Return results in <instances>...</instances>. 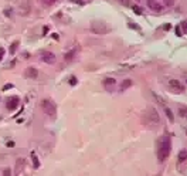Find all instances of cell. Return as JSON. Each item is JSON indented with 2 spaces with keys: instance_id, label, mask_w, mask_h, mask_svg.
<instances>
[{
  "instance_id": "13",
  "label": "cell",
  "mask_w": 187,
  "mask_h": 176,
  "mask_svg": "<svg viewBox=\"0 0 187 176\" xmlns=\"http://www.w3.org/2000/svg\"><path fill=\"white\" fill-rule=\"evenodd\" d=\"M179 115L187 118V105H179Z\"/></svg>"
},
{
  "instance_id": "1",
  "label": "cell",
  "mask_w": 187,
  "mask_h": 176,
  "mask_svg": "<svg viewBox=\"0 0 187 176\" xmlns=\"http://www.w3.org/2000/svg\"><path fill=\"white\" fill-rule=\"evenodd\" d=\"M171 152V139L169 135H163L159 139V144H157V159L159 162H165L167 159V156Z\"/></svg>"
},
{
  "instance_id": "23",
  "label": "cell",
  "mask_w": 187,
  "mask_h": 176,
  "mask_svg": "<svg viewBox=\"0 0 187 176\" xmlns=\"http://www.w3.org/2000/svg\"><path fill=\"white\" fill-rule=\"evenodd\" d=\"M3 57H4V48L0 47V61L3 60Z\"/></svg>"
},
{
  "instance_id": "7",
  "label": "cell",
  "mask_w": 187,
  "mask_h": 176,
  "mask_svg": "<svg viewBox=\"0 0 187 176\" xmlns=\"http://www.w3.org/2000/svg\"><path fill=\"white\" fill-rule=\"evenodd\" d=\"M19 104H20V98L17 95H11L7 98V104H6V107L9 111H13V109H16L19 107Z\"/></svg>"
},
{
  "instance_id": "12",
  "label": "cell",
  "mask_w": 187,
  "mask_h": 176,
  "mask_svg": "<svg viewBox=\"0 0 187 176\" xmlns=\"http://www.w3.org/2000/svg\"><path fill=\"white\" fill-rule=\"evenodd\" d=\"M132 84H133V81H132V80H129V78H126V80H123V81H122V84H121V91L128 90L129 87H132Z\"/></svg>"
},
{
  "instance_id": "15",
  "label": "cell",
  "mask_w": 187,
  "mask_h": 176,
  "mask_svg": "<svg viewBox=\"0 0 187 176\" xmlns=\"http://www.w3.org/2000/svg\"><path fill=\"white\" fill-rule=\"evenodd\" d=\"M17 47H19V41H13L11 43V46H10V54H16V50H17Z\"/></svg>"
},
{
  "instance_id": "14",
  "label": "cell",
  "mask_w": 187,
  "mask_h": 176,
  "mask_svg": "<svg viewBox=\"0 0 187 176\" xmlns=\"http://www.w3.org/2000/svg\"><path fill=\"white\" fill-rule=\"evenodd\" d=\"M149 6L152 10H156V11H160L162 10V6L159 4V3H155L153 0H149Z\"/></svg>"
},
{
  "instance_id": "8",
  "label": "cell",
  "mask_w": 187,
  "mask_h": 176,
  "mask_svg": "<svg viewBox=\"0 0 187 176\" xmlns=\"http://www.w3.org/2000/svg\"><path fill=\"white\" fill-rule=\"evenodd\" d=\"M40 57H41V60H43L44 63H47V64H54V63H55V54L51 53V51H41Z\"/></svg>"
},
{
  "instance_id": "2",
  "label": "cell",
  "mask_w": 187,
  "mask_h": 176,
  "mask_svg": "<svg viewBox=\"0 0 187 176\" xmlns=\"http://www.w3.org/2000/svg\"><path fill=\"white\" fill-rule=\"evenodd\" d=\"M143 119L148 125H155V124H159V115H157V111L155 108H148L146 111L143 112Z\"/></svg>"
},
{
  "instance_id": "9",
  "label": "cell",
  "mask_w": 187,
  "mask_h": 176,
  "mask_svg": "<svg viewBox=\"0 0 187 176\" xmlns=\"http://www.w3.org/2000/svg\"><path fill=\"white\" fill-rule=\"evenodd\" d=\"M26 77L31 78V80H36V78L38 77V71H37V68H34V67H28V68L26 70Z\"/></svg>"
},
{
  "instance_id": "18",
  "label": "cell",
  "mask_w": 187,
  "mask_h": 176,
  "mask_svg": "<svg viewBox=\"0 0 187 176\" xmlns=\"http://www.w3.org/2000/svg\"><path fill=\"white\" fill-rule=\"evenodd\" d=\"M58 0H43V3L45 6H53V4H55Z\"/></svg>"
},
{
  "instance_id": "19",
  "label": "cell",
  "mask_w": 187,
  "mask_h": 176,
  "mask_svg": "<svg viewBox=\"0 0 187 176\" xmlns=\"http://www.w3.org/2000/svg\"><path fill=\"white\" fill-rule=\"evenodd\" d=\"M1 176H11V171L9 169V168H4L3 172H1Z\"/></svg>"
},
{
  "instance_id": "25",
  "label": "cell",
  "mask_w": 187,
  "mask_h": 176,
  "mask_svg": "<svg viewBox=\"0 0 187 176\" xmlns=\"http://www.w3.org/2000/svg\"><path fill=\"white\" fill-rule=\"evenodd\" d=\"M118 1H119V3H122L123 6H128L129 4V0H118Z\"/></svg>"
},
{
  "instance_id": "22",
  "label": "cell",
  "mask_w": 187,
  "mask_h": 176,
  "mask_svg": "<svg viewBox=\"0 0 187 176\" xmlns=\"http://www.w3.org/2000/svg\"><path fill=\"white\" fill-rule=\"evenodd\" d=\"M176 34H177V36H179V37H182V36H183L182 27H180V26H177V27H176Z\"/></svg>"
},
{
  "instance_id": "26",
  "label": "cell",
  "mask_w": 187,
  "mask_h": 176,
  "mask_svg": "<svg viewBox=\"0 0 187 176\" xmlns=\"http://www.w3.org/2000/svg\"><path fill=\"white\" fill-rule=\"evenodd\" d=\"M170 28H171V24H169V23L163 26V30H170Z\"/></svg>"
},
{
  "instance_id": "5",
  "label": "cell",
  "mask_w": 187,
  "mask_h": 176,
  "mask_svg": "<svg viewBox=\"0 0 187 176\" xmlns=\"http://www.w3.org/2000/svg\"><path fill=\"white\" fill-rule=\"evenodd\" d=\"M167 85H169V88H170V91H173V92H183L184 91V87H183V84L180 82L179 80H174V78H170V80L167 81Z\"/></svg>"
},
{
  "instance_id": "17",
  "label": "cell",
  "mask_w": 187,
  "mask_h": 176,
  "mask_svg": "<svg viewBox=\"0 0 187 176\" xmlns=\"http://www.w3.org/2000/svg\"><path fill=\"white\" fill-rule=\"evenodd\" d=\"M31 156H33V163H34V168H36V169H37V168H40V162H38L37 156H36L34 154H33Z\"/></svg>"
},
{
  "instance_id": "4",
  "label": "cell",
  "mask_w": 187,
  "mask_h": 176,
  "mask_svg": "<svg viewBox=\"0 0 187 176\" xmlns=\"http://www.w3.org/2000/svg\"><path fill=\"white\" fill-rule=\"evenodd\" d=\"M91 30L95 33V34H107V33L111 30V27L108 26L105 22H92Z\"/></svg>"
},
{
  "instance_id": "20",
  "label": "cell",
  "mask_w": 187,
  "mask_h": 176,
  "mask_svg": "<svg viewBox=\"0 0 187 176\" xmlns=\"http://www.w3.org/2000/svg\"><path fill=\"white\" fill-rule=\"evenodd\" d=\"M132 9H133V11L136 14H142V9H140L139 6H132Z\"/></svg>"
},
{
  "instance_id": "3",
  "label": "cell",
  "mask_w": 187,
  "mask_h": 176,
  "mask_svg": "<svg viewBox=\"0 0 187 176\" xmlns=\"http://www.w3.org/2000/svg\"><path fill=\"white\" fill-rule=\"evenodd\" d=\"M41 108H43V111L47 114L48 117L51 118H55V114H57V107H55V104H54V101H51V100H43L41 101Z\"/></svg>"
},
{
  "instance_id": "11",
  "label": "cell",
  "mask_w": 187,
  "mask_h": 176,
  "mask_svg": "<svg viewBox=\"0 0 187 176\" xmlns=\"http://www.w3.org/2000/svg\"><path fill=\"white\" fill-rule=\"evenodd\" d=\"M75 55H77V48L71 50V51H68V53H65L64 54V60H65V61H71V60L74 58Z\"/></svg>"
},
{
  "instance_id": "24",
  "label": "cell",
  "mask_w": 187,
  "mask_h": 176,
  "mask_svg": "<svg viewBox=\"0 0 187 176\" xmlns=\"http://www.w3.org/2000/svg\"><path fill=\"white\" fill-rule=\"evenodd\" d=\"M70 84L71 85H75V84H77V78H75V77H71L70 78Z\"/></svg>"
},
{
  "instance_id": "21",
  "label": "cell",
  "mask_w": 187,
  "mask_h": 176,
  "mask_svg": "<svg viewBox=\"0 0 187 176\" xmlns=\"http://www.w3.org/2000/svg\"><path fill=\"white\" fill-rule=\"evenodd\" d=\"M180 27L184 30V33H187V20H184V22L180 23Z\"/></svg>"
},
{
  "instance_id": "27",
  "label": "cell",
  "mask_w": 187,
  "mask_h": 176,
  "mask_svg": "<svg viewBox=\"0 0 187 176\" xmlns=\"http://www.w3.org/2000/svg\"><path fill=\"white\" fill-rule=\"evenodd\" d=\"M11 87H13L11 84H6V85L3 87V90H7V88H11Z\"/></svg>"
},
{
  "instance_id": "10",
  "label": "cell",
  "mask_w": 187,
  "mask_h": 176,
  "mask_svg": "<svg viewBox=\"0 0 187 176\" xmlns=\"http://www.w3.org/2000/svg\"><path fill=\"white\" fill-rule=\"evenodd\" d=\"M115 84H116V81L113 80V78H105V80H104V87H105L108 91L112 90L113 87H115Z\"/></svg>"
},
{
  "instance_id": "6",
  "label": "cell",
  "mask_w": 187,
  "mask_h": 176,
  "mask_svg": "<svg viewBox=\"0 0 187 176\" xmlns=\"http://www.w3.org/2000/svg\"><path fill=\"white\" fill-rule=\"evenodd\" d=\"M153 95H155V98L157 100V101H159V104H160V107L163 108V111H165V114H166V117L169 118V121H170V122H174V115H173V112H171V109H170L169 107H166L165 101H163V100H162V98H160L159 95H157V94H153Z\"/></svg>"
},
{
  "instance_id": "16",
  "label": "cell",
  "mask_w": 187,
  "mask_h": 176,
  "mask_svg": "<svg viewBox=\"0 0 187 176\" xmlns=\"http://www.w3.org/2000/svg\"><path fill=\"white\" fill-rule=\"evenodd\" d=\"M187 159V152L186 151H182V152H179V160L180 162H183V160Z\"/></svg>"
}]
</instances>
